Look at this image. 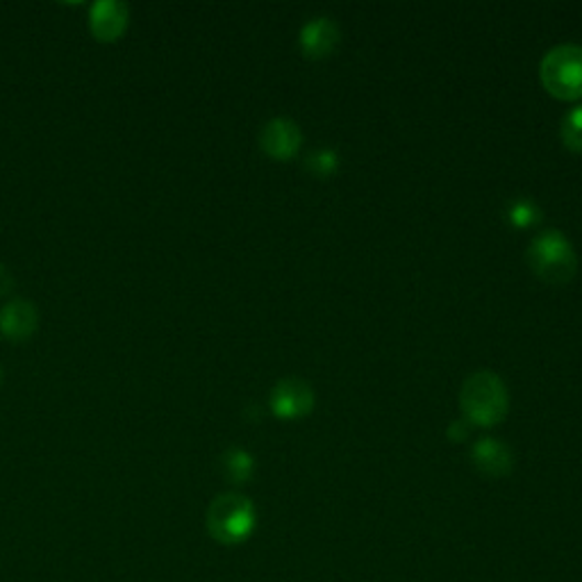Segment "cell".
<instances>
[{"mask_svg": "<svg viewBox=\"0 0 582 582\" xmlns=\"http://www.w3.org/2000/svg\"><path fill=\"white\" fill-rule=\"evenodd\" d=\"M509 394L503 378L494 371L471 374L460 389V408L473 425H496L505 419Z\"/></svg>", "mask_w": 582, "mask_h": 582, "instance_id": "6da1fadb", "label": "cell"}, {"mask_svg": "<svg viewBox=\"0 0 582 582\" xmlns=\"http://www.w3.org/2000/svg\"><path fill=\"white\" fill-rule=\"evenodd\" d=\"M255 521H258L255 505L250 498L235 492L216 496L207 509L209 535L226 546L244 543L252 535Z\"/></svg>", "mask_w": 582, "mask_h": 582, "instance_id": "7a4b0ae2", "label": "cell"}, {"mask_svg": "<svg viewBox=\"0 0 582 582\" xmlns=\"http://www.w3.org/2000/svg\"><path fill=\"white\" fill-rule=\"evenodd\" d=\"M528 265L546 282L562 284L575 276L578 258L560 230H543L528 246Z\"/></svg>", "mask_w": 582, "mask_h": 582, "instance_id": "3957f363", "label": "cell"}, {"mask_svg": "<svg viewBox=\"0 0 582 582\" xmlns=\"http://www.w3.org/2000/svg\"><path fill=\"white\" fill-rule=\"evenodd\" d=\"M539 76L543 87L560 98L582 96V46L560 44L541 57Z\"/></svg>", "mask_w": 582, "mask_h": 582, "instance_id": "277c9868", "label": "cell"}, {"mask_svg": "<svg viewBox=\"0 0 582 582\" xmlns=\"http://www.w3.org/2000/svg\"><path fill=\"white\" fill-rule=\"evenodd\" d=\"M314 408V389L303 378H282L271 391V410L280 419H299Z\"/></svg>", "mask_w": 582, "mask_h": 582, "instance_id": "5b68a950", "label": "cell"}, {"mask_svg": "<svg viewBox=\"0 0 582 582\" xmlns=\"http://www.w3.org/2000/svg\"><path fill=\"white\" fill-rule=\"evenodd\" d=\"M301 143H303L301 126L289 117H273L260 130V146L276 160H287L291 155H297Z\"/></svg>", "mask_w": 582, "mask_h": 582, "instance_id": "8992f818", "label": "cell"}, {"mask_svg": "<svg viewBox=\"0 0 582 582\" xmlns=\"http://www.w3.org/2000/svg\"><path fill=\"white\" fill-rule=\"evenodd\" d=\"M337 44H340V25L331 17H312L303 23L299 32V46L312 60L331 55Z\"/></svg>", "mask_w": 582, "mask_h": 582, "instance_id": "52a82bcc", "label": "cell"}, {"mask_svg": "<svg viewBox=\"0 0 582 582\" xmlns=\"http://www.w3.org/2000/svg\"><path fill=\"white\" fill-rule=\"evenodd\" d=\"M471 460L476 464V468L485 476L492 478H503L515 466V457L509 446L500 440H494V436H483L471 449Z\"/></svg>", "mask_w": 582, "mask_h": 582, "instance_id": "ba28073f", "label": "cell"}, {"mask_svg": "<svg viewBox=\"0 0 582 582\" xmlns=\"http://www.w3.org/2000/svg\"><path fill=\"white\" fill-rule=\"evenodd\" d=\"M130 10L119 0H98L89 12V28L103 42H112L128 25Z\"/></svg>", "mask_w": 582, "mask_h": 582, "instance_id": "9c48e42d", "label": "cell"}, {"mask_svg": "<svg viewBox=\"0 0 582 582\" xmlns=\"http://www.w3.org/2000/svg\"><path fill=\"white\" fill-rule=\"evenodd\" d=\"M36 319H40L36 308L30 301L17 299L0 312V333L14 342L28 340L36 331Z\"/></svg>", "mask_w": 582, "mask_h": 582, "instance_id": "30bf717a", "label": "cell"}, {"mask_svg": "<svg viewBox=\"0 0 582 582\" xmlns=\"http://www.w3.org/2000/svg\"><path fill=\"white\" fill-rule=\"evenodd\" d=\"M505 214H507V222L515 228H530L541 218V207L532 198L519 196L515 201H509Z\"/></svg>", "mask_w": 582, "mask_h": 582, "instance_id": "8fae6325", "label": "cell"}, {"mask_svg": "<svg viewBox=\"0 0 582 582\" xmlns=\"http://www.w3.org/2000/svg\"><path fill=\"white\" fill-rule=\"evenodd\" d=\"M224 462V471L226 476L233 481V483H246L250 481L252 476V468H255V462L250 457L248 451L244 449H228L222 457Z\"/></svg>", "mask_w": 582, "mask_h": 582, "instance_id": "7c38bea8", "label": "cell"}, {"mask_svg": "<svg viewBox=\"0 0 582 582\" xmlns=\"http://www.w3.org/2000/svg\"><path fill=\"white\" fill-rule=\"evenodd\" d=\"M305 169L319 177L333 175L340 169V153L335 149H314L305 155Z\"/></svg>", "mask_w": 582, "mask_h": 582, "instance_id": "4fadbf2b", "label": "cell"}, {"mask_svg": "<svg viewBox=\"0 0 582 582\" xmlns=\"http://www.w3.org/2000/svg\"><path fill=\"white\" fill-rule=\"evenodd\" d=\"M562 139L573 151H582V105L569 109L562 119Z\"/></svg>", "mask_w": 582, "mask_h": 582, "instance_id": "5bb4252c", "label": "cell"}, {"mask_svg": "<svg viewBox=\"0 0 582 582\" xmlns=\"http://www.w3.org/2000/svg\"><path fill=\"white\" fill-rule=\"evenodd\" d=\"M12 284H14V278H12L10 269L6 265H0V297L8 294V291L12 289Z\"/></svg>", "mask_w": 582, "mask_h": 582, "instance_id": "9a60e30c", "label": "cell"}, {"mask_svg": "<svg viewBox=\"0 0 582 582\" xmlns=\"http://www.w3.org/2000/svg\"><path fill=\"white\" fill-rule=\"evenodd\" d=\"M449 434L453 436V440H462V436H466V434H468V425L464 423V419L453 421V423L449 425Z\"/></svg>", "mask_w": 582, "mask_h": 582, "instance_id": "2e32d148", "label": "cell"}, {"mask_svg": "<svg viewBox=\"0 0 582 582\" xmlns=\"http://www.w3.org/2000/svg\"><path fill=\"white\" fill-rule=\"evenodd\" d=\"M0 382H3V369H0Z\"/></svg>", "mask_w": 582, "mask_h": 582, "instance_id": "e0dca14e", "label": "cell"}]
</instances>
